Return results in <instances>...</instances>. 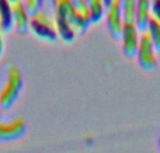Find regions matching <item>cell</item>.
Listing matches in <instances>:
<instances>
[{"instance_id": "6da1fadb", "label": "cell", "mask_w": 160, "mask_h": 153, "mask_svg": "<svg viewBox=\"0 0 160 153\" xmlns=\"http://www.w3.org/2000/svg\"><path fill=\"white\" fill-rule=\"evenodd\" d=\"M24 87V77L17 66H10L6 76V83L0 90V108L10 110L17 103Z\"/></svg>"}, {"instance_id": "7a4b0ae2", "label": "cell", "mask_w": 160, "mask_h": 153, "mask_svg": "<svg viewBox=\"0 0 160 153\" xmlns=\"http://www.w3.org/2000/svg\"><path fill=\"white\" fill-rule=\"evenodd\" d=\"M53 7H55L56 14H61L62 17H65V18L70 22V25H72L73 30L76 31L78 37L83 35V34L88 30V27L91 25L90 20L83 17L82 14H79L78 11H76V8L73 7L72 0H55Z\"/></svg>"}, {"instance_id": "3957f363", "label": "cell", "mask_w": 160, "mask_h": 153, "mask_svg": "<svg viewBox=\"0 0 160 153\" xmlns=\"http://www.w3.org/2000/svg\"><path fill=\"white\" fill-rule=\"evenodd\" d=\"M30 30L38 39L44 42H56L58 39V32L53 21L47 16L45 13L39 11L38 14L31 17L30 20Z\"/></svg>"}, {"instance_id": "277c9868", "label": "cell", "mask_w": 160, "mask_h": 153, "mask_svg": "<svg viewBox=\"0 0 160 153\" xmlns=\"http://www.w3.org/2000/svg\"><path fill=\"white\" fill-rule=\"evenodd\" d=\"M136 59H138L139 66L143 70H146V72H152L156 67V65H158L155 47H153L152 41H150V37L146 31L141 32V41H139Z\"/></svg>"}, {"instance_id": "5b68a950", "label": "cell", "mask_w": 160, "mask_h": 153, "mask_svg": "<svg viewBox=\"0 0 160 153\" xmlns=\"http://www.w3.org/2000/svg\"><path fill=\"white\" fill-rule=\"evenodd\" d=\"M105 24H107V30L110 32L111 38L119 41L125 24L119 0H114L107 7V10H105Z\"/></svg>"}, {"instance_id": "8992f818", "label": "cell", "mask_w": 160, "mask_h": 153, "mask_svg": "<svg viewBox=\"0 0 160 153\" xmlns=\"http://www.w3.org/2000/svg\"><path fill=\"white\" fill-rule=\"evenodd\" d=\"M119 41L122 44V53L128 59L135 58L138 53L139 41H141V32L136 28L135 22H125Z\"/></svg>"}, {"instance_id": "52a82bcc", "label": "cell", "mask_w": 160, "mask_h": 153, "mask_svg": "<svg viewBox=\"0 0 160 153\" xmlns=\"http://www.w3.org/2000/svg\"><path fill=\"white\" fill-rule=\"evenodd\" d=\"M25 129H27L25 121L20 118L10 122H0V142L18 141L25 134Z\"/></svg>"}, {"instance_id": "ba28073f", "label": "cell", "mask_w": 160, "mask_h": 153, "mask_svg": "<svg viewBox=\"0 0 160 153\" xmlns=\"http://www.w3.org/2000/svg\"><path fill=\"white\" fill-rule=\"evenodd\" d=\"M11 11H13V22L16 30L20 34H25L30 30V20L31 16L25 10V6L22 0H17L11 4Z\"/></svg>"}, {"instance_id": "9c48e42d", "label": "cell", "mask_w": 160, "mask_h": 153, "mask_svg": "<svg viewBox=\"0 0 160 153\" xmlns=\"http://www.w3.org/2000/svg\"><path fill=\"white\" fill-rule=\"evenodd\" d=\"M152 17V0H138L135 11V25L139 32L148 30V24Z\"/></svg>"}, {"instance_id": "30bf717a", "label": "cell", "mask_w": 160, "mask_h": 153, "mask_svg": "<svg viewBox=\"0 0 160 153\" xmlns=\"http://www.w3.org/2000/svg\"><path fill=\"white\" fill-rule=\"evenodd\" d=\"M53 24H55L56 32H58V38H61L65 44H72V42H75V39L78 38V34H76V31L73 30L70 22L68 21L65 17L55 13Z\"/></svg>"}, {"instance_id": "8fae6325", "label": "cell", "mask_w": 160, "mask_h": 153, "mask_svg": "<svg viewBox=\"0 0 160 153\" xmlns=\"http://www.w3.org/2000/svg\"><path fill=\"white\" fill-rule=\"evenodd\" d=\"M14 27L11 3L8 0H0V31L8 32Z\"/></svg>"}, {"instance_id": "7c38bea8", "label": "cell", "mask_w": 160, "mask_h": 153, "mask_svg": "<svg viewBox=\"0 0 160 153\" xmlns=\"http://www.w3.org/2000/svg\"><path fill=\"white\" fill-rule=\"evenodd\" d=\"M88 6V11H90V21L91 24H96L105 16V10L107 7L104 6L102 0H86Z\"/></svg>"}, {"instance_id": "4fadbf2b", "label": "cell", "mask_w": 160, "mask_h": 153, "mask_svg": "<svg viewBox=\"0 0 160 153\" xmlns=\"http://www.w3.org/2000/svg\"><path fill=\"white\" fill-rule=\"evenodd\" d=\"M146 32L149 34L150 41H152L153 47H155L156 53H160V22L153 16L150 17V20H149Z\"/></svg>"}, {"instance_id": "5bb4252c", "label": "cell", "mask_w": 160, "mask_h": 153, "mask_svg": "<svg viewBox=\"0 0 160 153\" xmlns=\"http://www.w3.org/2000/svg\"><path fill=\"white\" fill-rule=\"evenodd\" d=\"M125 22H135V11L138 0H119Z\"/></svg>"}, {"instance_id": "9a60e30c", "label": "cell", "mask_w": 160, "mask_h": 153, "mask_svg": "<svg viewBox=\"0 0 160 153\" xmlns=\"http://www.w3.org/2000/svg\"><path fill=\"white\" fill-rule=\"evenodd\" d=\"M25 6V10L28 11L31 17L38 14L42 8V4H44V0H22Z\"/></svg>"}, {"instance_id": "2e32d148", "label": "cell", "mask_w": 160, "mask_h": 153, "mask_svg": "<svg viewBox=\"0 0 160 153\" xmlns=\"http://www.w3.org/2000/svg\"><path fill=\"white\" fill-rule=\"evenodd\" d=\"M152 16L160 22V0H152Z\"/></svg>"}, {"instance_id": "e0dca14e", "label": "cell", "mask_w": 160, "mask_h": 153, "mask_svg": "<svg viewBox=\"0 0 160 153\" xmlns=\"http://www.w3.org/2000/svg\"><path fill=\"white\" fill-rule=\"evenodd\" d=\"M3 51H4V41H3V37H2V31H0V58L3 55Z\"/></svg>"}, {"instance_id": "ac0fdd59", "label": "cell", "mask_w": 160, "mask_h": 153, "mask_svg": "<svg viewBox=\"0 0 160 153\" xmlns=\"http://www.w3.org/2000/svg\"><path fill=\"white\" fill-rule=\"evenodd\" d=\"M112 2H114V0H102V3H104V6H105V7H108V6H110Z\"/></svg>"}, {"instance_id": "d6986e66", "label": "cell", "mask_w": 160, "mask_h": 153, "mask_svg": "<svg viewBox=\"0 0 160 153\" xmlns=\"http://www.w3.org/2000/svg\"><path fill=\"white\" fill-rule=\"evenodd\" d=\"M158 141H159V148H160V132H159V136H158Z\"/></svg>"}, {"instance_id": "ffe728a7", "label": "cell", "mask_w": 160, "mask_h": 153, "mask_svg": "<svg viewBox=\"0 0 160 153\" xmlns=\"http://www.w3.org/2000/svg\"><path fill=\"white\" fill-rule=\"evenodd\" d=\"M8 2H10V3H11V4H13V3H16V2H17V0H8Z\"/></svg>"}]
</instances>
